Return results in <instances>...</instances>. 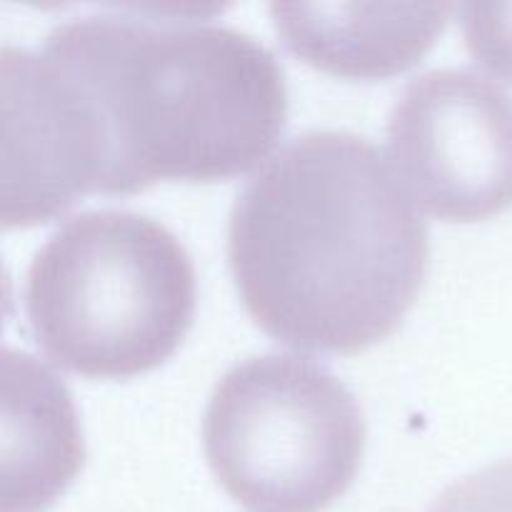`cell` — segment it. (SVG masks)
<instances>
[{
    "label": "cell",
    "mask_w": 512,
    "mask_h": 512,
    "mask_svg": "<svg viewBox=\"0 0 512 512\" xmlns=\"http://www.w3.org/2000/svg\"><path fill=\"white\" fill-rule=\"evenodd\" d=\"M23 308L50 360L88 378H130L168 360L195 313V270L165 225L90 210L33 255Z\"/></svg>",
    "instance_id": "3957f363"
},
{
    "label": "cell",
    "mask_w": 512,
    "mask_h": 512,
    "mask_svg": "<svg viewBox=\"0 0 512 512\" xmlns=\"http://www.w3.org/2000/svg\"><path fill=\"white\" fill-rule=\"evenodd\" d=\"M228 263L255 323L293 348L388 340L428 273V225L388 155L348 130L290 140L235 198Z\"/></svg>",
    "instance_id": "7a4b0ae2"
},
{
    "label": "cell",
    "mask_w": 512,
    "mask_h": 512,
    "mask_svg": "<svg viewBox=\"0 0 512 512\" xmlns=\"http://www.w3.org/2000/svg\"><path fill=\"white\" fill-rule=\"evenodd\" d=\"M388 160L433 218L503 213L512 205V95L468 68L415 75L390 110Z\"/></svg>",
    "instance_id": "5b68a950"
},
{
    "label": "cell",
    "mask_w": 512,
    "mask_h": 512,
    "mask_svg": "<svg viewBox=\"0 0 512 512\" xmlns=\"http://www.w3.org/2000/svg\"><path fill=\"white\" fill-rule=\"evenodd\" d=\"M288 115L278 58L198 18L93 13L0 55V220L28 228L90 193L233 178Z\"/></svg>",
    "instance_id": "6da1fadb"
},
{
    "label": "cell",
    "mask_w": 512,
    "mask_h": 512,
    "mask_svg": "<svg viewBox=\"0 0 512 512\" xmlns=\"http://www.w3.org/2000/svg\"><path fill=\"white\" fill-rule=\"evenodd\" d=\"M428 512H512V455L450 483Z\"/></svg>",
    "instance_id": "ba28073f"
},
{
    "label": "cell",
    "mask_w": 512,
    "mask_h": 512,
    "mask_svg": "<svg viewBox=\"0 0 512 512\" xmlns=\"http://www.w3.org/2000/svg\"><path fill=\"white\" fill-rule=\"evenodd\" d=\"M450 3H270V20L298 58L338 78H388L443 35Z\"/></svg>",
    "instance_id": "52a82bcc"
},
{
    "label": "cell",
    "mask_w": 512,
    "mask_h": 512,
    "mask_svg": "<svg viewBox=\"0 0 512 512\" xmlns=\"http://www.w3.org/2000/svg\"><path fill=\"white\" fill-rule=\"evenodd\" d=\"M365 418L348 385L303 355L235 363L203 415V453L220 488L250 512H325L365 453Z\"/></svg>",
    "instance_id": "277c9868"
},
{
    "label": "cell",
    "mask_w": 512,
    "mask_h": 512,
    "mask_svg": "<svg viewBox=\"0 0 512 512\" xmlns=\"http://www.w3.org/2000/svg\"><path fill=\"white\" fill-rule=\"evenodd\" d=\"M0 398V512H43L83 468V428L73 395L38 358L3 348Z\"/></svg>",
    "instance_id": "8992f818"
}]
</instances>
